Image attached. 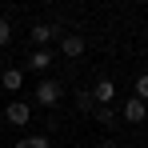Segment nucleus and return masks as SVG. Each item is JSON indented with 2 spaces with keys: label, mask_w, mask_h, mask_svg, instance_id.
<instances>
[{
  "label": "nucleus",
  "mask_w": 148,
  "mask_h": 148,
  "mask_svg": "<svg viewBox=\"0 0 148 148\" xmlns=\"http://www.w3.org/2000/svg\"><path fill=\"white\" fill-rule=\"evenodd\" d=\"M60 96H64L60 80H52V76H44V80L36 84V104H44V108H56V104H60Z\"/></svg>",
  "instance_id": "obj_1"
},
{
  "label": "nucleus",
  "mask_w": 148,
  "mask_h": 148,
  "mask_svg": "<svg viewBox=\"0 0 148 148\" xmlns=\"http://www.w3.org/2000/svg\"><path fill=\"white\" fill-rule=\"evenodd\" d=\"M120 116H124L128 124H144V120H148V104L136 100V96H128V100L120 104Z\"/></svg>",
  "instance_id": "obj_2"
},
{
  "label": "nucleus",
  "mask_w": 148,
  "mask_h": 148,
  "mask_svg": "<svg viewBox=\"0 0 148 148\" xmlns=\"http://www.w3.org/2000/svg\"><path fill=\"white\" fill-rule=\"evenodd\" d=\"M4 120L16 124V128H24L28 120H32V108H28L24 100H8V108H4Z\"/></svg>",
  "instance_id": "obj_3"
},
{
  "label": "nucleus",
  "mask_w": 148,
  "mask_h": 148,
  "mask_svg": "<svg viewBox=\"0 0 148 148\" xmlns=\"http://www.w3.org/2000/svg\"><path fill=\"white\" fill-rule=\"evenodd\" d=\"M64 32H60V24H32V40L44 48V44H52V40H60Z\"/></svg>",
  "instance_id": "obj_4"
},
{
  "label": "nucleus",
  "mask_w": 148,
  "mask_h": 148,
  "mask_svg": "<svg viewBox=\"0 0 148 148\" xmlns=\"http://www.w3.org/2000/svg\"><path fill=\"white\" fill-rule=\"evenodd\" d=\"M92 100H96L100 108H108V104L116 100V84H112L108 76H104V80H96V88H92Z\"/></svg>",
  "instance_id": "obj_5"
},
{
  "label": "nucleus",
  "mask_w": 148,
  "mask_h": 148,
  "mask_svg": "<svg viewBox=\"0 0 148 148\" xmlns=\"http://www.w3.org/2000/svg\"><path fill=\"white\" fill-rule=\"evenodd\" d=\"M84 48H88V44H84V36H76V32H64V36H60V52H64V56H84Z\"/></svg>",
  "instance_id": "obj_6"
},
{
  "label": "nucleus",
  "mask_w": 148,
  "mask_h": 148,
  "mask_svg": "<svg viewBox=\"0 0 148 148\" xmlns=\"http://www.w3.org/2000/svg\"><path fill=\"white\" fill-rule=\"evenodd\" d=\"M28 68H32V72H48L52 68V52L48 48H36L32 56H28Z\"/></svg>",
  "instance_id": "obj_7"
},
{
  "label": "nucleus",
  "mask_w": 148,
  "mask_h": 148,
  "mask_svg": "<svg viewBox=\"0 0 148 148\" xmlns=\"http://www.w3.org/2000/svg\"><path fill=\"white\" fill-rule=\"evenodd\" d=\"M0 84H4L8 92H20V84H24V72H20V68H4V72H0Z\"/></svg>",
  "instance_id": "obj_8"
},
{
  "label": "nucleus",
  "mask_w": 148,
  "mask_h": 148,
  "mask_svg": "<svg viewBox=\"0 0 148 148\" xmlns=\"http://www.w3.org/2000/svg\"><path fill=\"white\" fill-rule=\"evenodd\" d=\"M136 100H144V104H148V72L136 76Z\"/></svg>",
  "instance_id": "obj_9"
},
{
  "label": "nucleus",
  "mask_w": 148,
  "mask_h": 148,
  "mask_svg": "<svg viewBox=\"0 0 148 148\" xmlns=\"http://www.w3.org/2000/svg\"><path fill=\"white\" fill-rule=\"evenodd\" d=\"M76 108H84V112H92V108H96V100H92V92H80V96H76Z\"/></svg>",
  "instance_id": "obj_10"
},
{
  "label": "nucleus",
  "mask_w": 148,
  "mask_h": 148,
  "mask_svg": "<svg viewBox=\"0 0 148 148\" xmlns=\"http://www.w3.org/2000/svg\"><path fill=\"white\" fill-rule=\"evenodd\" d=\"M92 112H96L100 124H116V112H112V108H92Z\"/></svg>",
  "instance_id": "obj_11"
},
{
  "label": "nucleus",
  "mask_w": 148,
  "mask_h": 148,
  "mask_svg": "<svg viewBox=\"0 0 148 148\" xmlns=\"http://www.w3.org/2000/svg\"><path fill=\"white\" fill-rule=\"evenodd\" d=\"M8 40H12V24H8V20H4V16H0V48H4V44H8Z\"/></svg>",
  "instance_id": "obj_12"
},
{
  "label": "nucleus",
  "mask_w": 148,
  "mask_h": 148,
  "mask_svg": "<svg viewBox=\"0 0 148 148\" xmlns=\"http://www.w3.org/2000/svg\"><path fill=\"white\" fill-rule=\"evenodd\" d=\"M28 148H52V140L40 132V136H28Z\"/></svg>",
  "instance_id": "obj_13"
},
{
  "label": "nucleus",
  "mask_w": 148,
  "mask_h": 148,
  "mask_svg": "<svg viewBox=\"0 0 148 148\" xmlns=\"http://www.w3.org/2000/svg\"><path fill=\"white\" fill-rule=\"evenodd\" d=\"M96 148H120V140H100Z\"/></svg>",
  "instance_id": "obj_14"
},
{
  "label": "nucleus",
  "mask_w": 148,
  "mask_h": 148,
  "mask_svg": "<svg viewBox=\"0 0 148 148\" xmlns=\"http://www.w3.org/2000/svg\"><path fill=\"white\" fill-rule=\"evenodd\" d=\"M12 148H28V136H24V140H16V144H12Z\"/></svg>",
  "instance_id": "obj_15"
},
{
  "label": "nucleus",
  "mask_w": 148,
  "mask_h": 148,
  "mask_svg": "<svg viewBox=\"0 0 148 148\" xmlns=\"http://www.w3.org/2000/svg\"><path fill=\"white\" fill-rule=\"evenodd\" d=\"M0 148H4V144H0Z\"/></svg>",
  "instance_id": "obj_16"
},
{
  "label": "nucleus",
  "mask_w": 148,
  "mask_h": 148,
  "mask_svg": "<svg viewBox=\"0 0 148 148\" xmlns=\"http://www.w3.org/2000/svg\"><path fill=\"white\" fill-rule=\"evenodd\" d=\"M144 148H148V144H144Z\"/></svg>",
  "instance_id": "obj_17"
}]
</instances>
